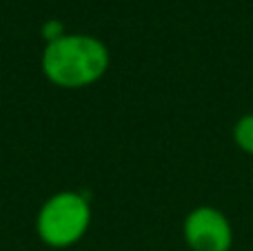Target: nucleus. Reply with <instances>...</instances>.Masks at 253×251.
I'll list each match as a JSON object with an SVG mask.
<instances>
[{
    "label": "nucleus",
    "instance_id": "f257e3e1",
    "mask_svg": "<svg viewBox=\"0 0 253 251\" xmlns=\"http://www.w3.org/2000/svg\"><path fill=\"white\" fill-rule=\"evenodd\" d=\"M109 49L102 40L87 34H65L44 44L42 74L62 89H83L98 83L109 69Z\"/></svg>",
    "mask_w": 253,
    "mask_h": 251
},
{
    "label": "nucleus",
    "instance_id": "f03ea898",
    "mask_svg": "<svg viewBox=\"0 0 253 251\" xmlns=\"http://www.w3.org/2000/svg\"><path fill=\"white\" fill-rule=\"evenodd\" d=\"M91 225V205L78 191H58L40 207L36 231L47 247L67 249L76 245Z\"/></svg>",
    "mask_w": 253,
    "mask_h": 251
},
{
    "label": "nucleus",
    "instance_id": "7ed1b4c3",
    "mask_svg": "<svg viewBox=\"0 0 253 251\" xmlns=\"http://www.w3.org/2000/svg\"><path fill=\"white\" fill-rule=\"evenodd\" d=\"M182 231L191 251H229L233 245L231 222L213 207H196L189 211Z\"/></svg>",
    "mask_w": 253,
    "mask_h": 251
},
{
    "label": "nucleus",
    "instance_id": "20e7f679",
    "mask_svg": "<svg viewBox=\"0 0 253 251\" xmlns=\"http://www.w3.org/2000/svg\"><path fill=\"white\" fill-rule=\"evenodd\" d=\"M233 140L242 151L253 156V114H247L233 125Z\"/></svg>",
    "mask_w": 253,
    "mask_h": 251
},
{
    "label": "nucleus",
    "instance_id": "39448f33",
    "mask_svg": "<svg viewBox=\"0 0 253 251\" xmlns=\"http://www.w3.org/2000/svg\"><path fill=\"white\" fill-rule=\"evenodd\" d=\"M65 34H67L65 25H62L60 20H56V18H51V20H47L42 25V36H44V40H47V42H53V40L62 38Z\"/></svg>",
    "mask_w": 253,
    "mask_h": 251
}]
</instances>
